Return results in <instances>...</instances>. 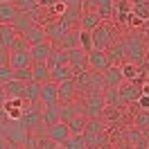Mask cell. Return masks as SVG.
Returning a JSON list of instances; mask_svg holds the SVG:
<instances>
[{"instance_id":"obj_1","label":"cell","mask_w":149,"mask_h":149,"mask_svg":"<svg viewBox=\"0 0 149 149\" xmlns=\"http://www.w3.org/2000/svg\"><path fill=\"white\" fill-rule=\"evenodd\" d=\"M124 45H127V59L129 63L138 65V68H145L147 65V43H145V36L140 32H129L124 36Z\"/></svg>"},{"instance_id":"obj_2","label":"cell","mask_w":149,"mask_h":149,"mask_svg":"<svg viewBox=\"0 0 149 149\" xmlns=\"http://www.w3.org/2000/svg\"><path fill=\"white\" fill-rule=\"evenodd\" d=\"M79 109L88 120H102V113L106 109V102H104L102 93H88L84 97H79Z\"/></svg>"},{"instance_id":"obj_3","label":"cell","mask_w":149,"mask_h":149,"mask_svg":"<svg viewBox=\"0 0 149 149\" xmlns=\"http://www.w3.org/2000/svg\"><path fill=\"white\" fill-rule=\"evenodd\" d=\"M118 36V29L113 27V25H106V23H102L97 29H93V50H102V52H106L109 50V45H111Z\"/></svg>"},{"instance_id":"obj_4","label":"cell","mask_w":149,"mask_h":149,"mask_svg":"<svg viewBox=\"0 0 149 149\" xmlns=\"http://www.w3.org/2000/svg\"><path fill=\"white\" fill-rule=\"evenodd\" d=\"M18 124H20V129H25L27 133H34L38 127H43V111L36 109V106H27L23 111V115H20Z\"/></svg>"},{"instance_id":"obj_5","label":"cell","mask_w":149,"mask_h":149,"mask_svg":"<svg viewBox=\"0 0 149 149\" xmlns=\"http://www.w3.org/2000/svg\"><path fill=\"white\" fill-rule=\"evenodd\" d=\"M106 56L111 59L113 65H124L129 59H127V45H124V38H115L109 50H106Z\"/></svg>"},{"instance_id":"obj_6","label":"cell","mask_w":149,"mask_h":149,"mask_svg":"<svg viewBox=\"0 0 149 149\" xmlns=\"http://www.w3.org/2000/svg\"><path fill=\"white\" fill-rule=\"evenodd\" d=\"M43 27H45L47 41H52V43H59V41H61V38H63L65 34L70 32V29H68V25H65V23H63V20H61V18L47 20V23H45V25H43Z\"/></svg>"},{"instance_id":"obj_7","label":"cell","mask_w":149,"mask_h":149,"mask_svg":"<svg viewBox=\"0 0 149 149\" xmlns=\"http://www.w3.org/2000/svg\"><path fill=\"white\" fill-rule=\"evenodd\" d=\"M111 65L113 63H111V59L106 56V52H102V50H91V52H88V68H91V70L106 72Z\"/></svg>"},{"instance_id":"obj_8","label":"cell","mask_w":149,"mask_h":149,"mask_svg":"<svg viewBox=\"0 0 149 149\" xmlns=\"http://www.w3.org/2000/svg\"><path fill=\"white\" fill-rule=\"evenodd\" d=\"M120 93L124 104H136L142 95V81H124L120 86Z\"/></svg>"},{"instance_id":"obj_9","label":"cell","mask_w":149,"mask_h":149,"mask_svg":"<svg viewBox=\"0 0 149 149\" xmlns=\"http://www.w3.org/2000/svg\"><path fill=\"white\" fill-rule=\"evenodd\" d=\"M70 68H72L74 72H81V70H91L88 68V52H86L84 47H72L70 50Z\"/></svg>"},{"instance_id":"obj_10","label":"cell","mask_w":149,"mask_h":149,"mask_svg":"<svg viewBox=\"0 0 149 149\" xmlns=\"http://www.w3.org/2000/svg\"><path fill=\"white\" fill-rule=\"evenodd\" d=\"M81 16H84V7H65V11L59 16V18L68 25V29H79Z\"/></svg>"},{"instance_id":"obj_11","label":"cell","mask_w":149,"mask_h":149,"mask_svg":"<svg viewBox=\"0 0 149 149\" xmlns=\"http://www.w3.org/2000/svg\"><path fill=\"white\" fill-rule=\"evenodd\" d=\"M77 100H79V93H77V86L72 79L59 84V104H74Z\"/></svg>"},{"instance_id":"obj_12","label":"cell","mask_w":149,"mask_h":149,"mask_svg":"<svg viewBox=\"0 0 149 149\" xmlns=\"http://www.w3.org/2000/svg\"><path fill=\"white\" fill-rule=\"evenodd\" d=\"M52 50H54V43L52 41H43V43H38V45H32V59H34V63H47V59L52 54Z\"/></svg>"},{"instance_id":"obj_13","label":"cell","mask_w":149,"mask_h":149,"mask_svg":"<svg viewBox=\"0 0 149 149\" xmlns=\"http://www.w3.org/2000/svg\"><path fill=\"white\" fill-rule=\"evenodd\" d=\"M41 102H43V106H54V104H59V84L47 81V84L41 86Z\"/></svg>"},{"instance_id":"obj_14","label":"cell","mask_w":149,"mask_h":149,"mask_svg":"<svg viewBox=\"0 0 149 149\" xmlns=\"http://www.w3.org/2000/svg\"><path fill=\"white\" fill-rule=\"evenodd\" d=\"M70 136H72V133H70V127H68L65 122H56V124H52V127H47V138L54 140V142H59V145H63Z\"/></svg>"},{"instance_id":"obj_15","label":"cell","mask_w":149,"mask_h":149,"mask_svg":"<svg viewBox=\"0 0 149 149\" xmlns=\"http://www.w3.org/2000/svg\"><path fill=\"white\" fill-rule=\"evenodd\" d=\"M102 25V16L97 14L95 9H84V16H81V25L79 29H84V32H93Z\"/></svg>"},{"instance_id":"obj_16","label":"cell","mask_w":149,"mask_h":149,"mask_svg":"<svg viewBox=\"0 0 149 149\" xmlns=\"http://www.w3.org/2000/svg\"><path fill=\"white\" fill-rule=\"evenodd\" d=\"M25 102H29L32 106H36V109H41L43 106V102H41V84H36V81H29L27 86H25V97H23ZM43 111V109H41Z\"/></svg>"},{"instance_id":"obj_17","label":"cell","mask_w":149,"mask_h":149,"mask_svg":"<svg viewBox=\"0 0 149 149\" xmlns=\"http://www.w3.org/2000/svg\"><path fill=\"white\" fill-rule=\"evenodd\" d=\"M16 36H18V32H16L14 25H9V23H0V45H5L7 50H11Z\"/></svg>"},{"instance_id":"obj_18","label":"cell","mask_w":149,"mask_h":149,"mask_svg":"<svg viewBox=\"0 0 149 149\" xmlns=\"http://www.w3.org/2000/svg\"><path fill=\"white\" fill-rule=\"evenodd\" d=\"M9 65L14 68V70H18V68H32V65H34L32 52H11Z\"/></svg>"},{"instance_id":"obj_19","label":"cell","mask_w":149,"mask_h":149,"mask_svg":"<svg viewBox=\"0 0 149 149\" xmlns=\"http://www.w3.org/2000/svg\"><path fill=\"white\" fill-rule=\"evenodd\" d=\"M36 25H38V23L32 18V16H29L27 11H20L18 18L14 20V27H16V32H18V34H23V36H25V34H27L32 27H36Z\"/></svg>"},{"instance_id":"obj_20","label":"cell","mask_w":149,"mask_h":149,"mask_svg":"<svg viewBox=\"0 0 149 149\" xmlns=\"http://www.w3.org/2000/svg\"><path fill=\"white\" fill-rule=\"evenodd\" d=\"M104 79H106V86H111V88H120V86L124 84L122 65H111V68L104 72Z\"/></svg>"},{"instance_id":"obj_21","label":"cell","mask_w":149,"mask_h":149,"mask_svg":"<svg viewBox=\"0 0 149 149\" xmlns=\"http://www.w3.org/2000/svg\"><path fill=\"white\" fill-rule=\"evenodd\" d=\"M104 91H106V79H104V72L91 70V72H88V93H104Z\"/></svg>"},{"instance_id":"obj_22","label":"cell","mask_w":149,"mask_h":149,"mask_svg":"<svg viewBox=\"0 0 149 149\" xmlns=\"http://www.w3.org/2000/svg\"><path fill=\"white\" fill-rule=\"evenodd\" d=\"M25 81H18V79H11L5 84V93H7V100H23L25 97Z\"/></svg>"},{"instance_id":"obj_23","label":"cell","mask_w":149,"mask_h":149,"mask_svg":"<svg viewBox=\"0 0 149 149\" xmlns=\"http://www.w3.org/2000/svg\"><path fill=\"white\" fill-rule=\"evenodd\" d=\"M47 65H50V70H52V68H56V65H70V52L54 45L52 54H50V59H47Z\"/></svg>"},{"instance_id":"obj_24","label":"cell","mask_w":149,"mask_h":149,"mask_svg":"<svg viewBox=\"0 0 149 149\" xmlns=\"http://www.w3.org/2000/svg\"><path fill=\"white\" fill-rule=\"evenodd\" d=\"M127 138L131 140L133 149H149V140L145 138L142 129H138V127H129V131H127Z\"/></svg>"},{"instance_id":"obj_25","label":"cell","mask_w":149,"mask_h":149,"mask_svg":"<svg viewBox=\"0 0 149 149\" xmlns=\"http://www.w3.org/2000/svg\"><path fill=\"white\" fill-rule=\"evenodd\" d=\"M18 7L14 2H0V23H9L14 25V20L18 18Z\"/></svg>"},{"instance_id":"obj_26","label":"cell","mask_w":149,"mask_h":149,"mask_svg":"<svg viewBox=\"0 0 149 149\" xmlns=\"http://www.w3.org/2000/svg\"><path fill=\"white\" fill-rule=\"evenodd\" d=\"M32 72H34V81L36 84H47V81H52V70H50V65L47 63H34L32 65Z\"/></svg>"},{"instance_id":"obj_27","label":"cell","mask_w":149,"mask_h":149,"mask_svg":"<svg viewBox=\"0 0 149 149\" xmlns=\"http://www.w3.org/2000/svg\"><path fill=\"white\" fill-rule=\"evenodd\" d=\"M56 122H61V104L43 106V127H52Z\"/></svg>"},{"instance_id":"obj_28","label":"cell","mask_w":149,"mask_h":149,"mask_svg":"<svg viewBox=\"0 0 149 149\" xmlns=\"http://www.w3.org/2000/svg\"><path fill=\"white\" fill-rule=\"evenodd\" d=\"M74 79V70L70 65H56L52 68V81L54 84H63V81H70Z\"/></svg>"},{"instance_id":"obj_29","label":"cell","mask_w":149,"mask_h":149,"mask_svg":"<svg viewBox=\"0 0 149 149\" xmlns=\"http://www.w3.org/2000/svg\"><path fill=\"white\" fill-rule=\"evenodd\" d=\"M79 32H81V29H70V32H68L59 43H54V45L61 47V50H68V52H70L72 47H79Z\"/></svg>"},{"instance_id":"obj_30","label":"cell","mask_w":149,"mask_h":149,"mask_svg":"<svg viewBox=\"0 0 149 149\" xmlns=\"http://www.w3.org/2000/svg\"><path fill=\"white\" fill-rule=\"evenodd\" d=\"M102 95H104L106 106H118V109H122V106H124V100H122L120 88H111V86H106V91H104Z\"/></svg>"},{"instance_id":"obj_31","label":"cell","mask_w":149,"mask_h":149,"mask_svg":"<svg viewBox=\"0 0 149 149\" xmlns=\"http://www.w3.org/2000/svg\"><path fill=\"white\" fill-rule=\"evenodd\" d=\"M25 38L29 41V45H38V43H43V41H47V34H45V27L43 25H36V27H32L25 34Z\"/></svg>"},{"instance_id":"obj_32","label":"cell","mask_w":149,"mask_h":149,"mask_svg":"<svg viewBox=\"0 0 149 149\" xmlns=\"http://www.w3.org/2000/svg\"><path fill=\"white\" fill-rule=\"evenodd\" d=\"M86 124H88V118H86L84 113H77L72 120L68 122V127H70V133H72V136H79V133H84Z\"/></svg>"},{"instance_id":"obj_33","label":"cell","mask_w":149,"mask_h":149,"mask_svg":"<svg viewBox=\"0 0 149 149\" xmlns=\"http://www.w3.org/2000/svg\"><path fill=\"white\" fill-rule=\"evenodd\" d=\"M77 113H81V109H79V104H77V102H74V104H61V122L68 124Z\"/></svg>"},{"instance_id":"obj_34","label":"cell","mask_w":149,"mask_h":149,"mask_svg":"<svg viewBox=\"0 0 149 149\" xmlns=\"http://www.w3.org/2000/svg\"><path fill=\"white\" fill-rule=\"evenodd\" d=\"M63 147L65 149H88V147H86L84 133H79V136H70V138L63 142Z\"/></svg>"},{"instance_id":"obj_35","label":"cell","mask_w":149,"mask_h":149,"mask_svg":"<svg viewBox=\"0 0 149 149\" xmlns=\"http://www.w3.org/2000/svg\"><path fill=\"white\" fill-rule=\"evenodd\" d=\"M29 50H32L29 41H27L25 36H23V34H18V36H16V41H14V45H11V50H9V52H29Z\"/></svg>"},{"instance_id":"obj_36","label":"cell","mask_w":149,"mask_h":149,"mask_svg":"<svg viewBox=\"0 0 149 149\" xmlns=\"http://www.w3.org/2000/svg\"><path fill=\"white\" fill-rule=\"evenodd\" d=\"M102 120H111V122H120L122 120V111L118 106H106L102 113Z\"/></svg>"},{"instance_id":"obj_37","label":"cell","mask_w":149,"mask_h":149,"mask_svg":"<svg viewBox=\"0 0 149 149\" xmlns=\"http://www.w3.org/2000/svg\"><path fill=\"white\" fill-rule=\"evenodd\" d=\"M14 79H18V81H34V72H32V68H18V70H14Z\"/></svg>"},{"instance_id":"obj_38","label":"cell","mask_w":149,"mask_h":149,"mask_svg":"<svg viewBox=\"0 0 149 149\" xmlns=\"http://www.w3.org/2000/svg\"><path fill=\"white\" fill-rule=\"evenodd\" d=\"M97 14L102 16V20H109V18H113V14H115V2H104L102 7L97 9Z\"/></svg>"},{"instance_id":"obj_39","label":"cell","mask_w":149,"mask_h":149,"mask_svg":"<svg viewBox=\"0 0 149 149\" xmlns=\"http://www.w3.org/2000/svg\"><path fill=\"white\" fill-rule=\"evenodd\" d=\"M79 45L84 47L86 52H91L93 50V32H79Z\"/></svg>"},{"instance_id":"obj_40","label":"cell","mask_w":149,"mask_h":149,"mask_svg":"<svg viewBox=\"0 0 149 149\" xmlns=\"http://www.w3.org/2000/svg\"><path fill=\"white\" fill-rule=\"evenodd\" d=\"M14 79V68L11 65H2L0 68V86H5L7 81H11Z\"/></svg>"},{"instance_id":"obj_41","label":"cell","mask_w":149,"mask_h":149,"mask_svg":"<svg viewBox=\"0 0 149 149\" xmlns=\"http://www.w3.org/2000/svg\"><path fill=\"white\" fill-rule=\"evenodd\" d=\"M14 5L18 7V11H29L34 7H38V0H16Z\"/></svg>"},{"instance_id":"obj_42","label":"cell","mask_w":149,"mask_h":149,"mask_svg":"<svg viewBox=\"0 0 149 149\" xmlns=\"http://www.w3.org/2000/svg\"><path fill=\"white\" fill-rule=\"evenodd\" d=\"M104 2H111V0H84V9H100Z\"/></svg>"},{"instance_id":"obj_43","label":"cell","mask_w":149,"mask_h":149,"mask_svg":"<svg viewBox=\"0 0 149 149\" xmlns=\"http://www.w3.org/2000/svg\"><path fill=\"white\" fill-rule=\"evenodd\" d=\"M9 56H11V52L5 45H0V68L2 65H9Z\"/></svg>"},{"instance_id":"obj_44","label":"cell","mask_w":149,"mask_h":149,"mask_svg":"<svg viewBox=\"0 0 149 149\" xmlns=\"http://www.w3.org/2000/svg\"><path fill=\"white\" fill-rule=\"evenodd\" d=\"M136 104H138L140 111H149V95H140V100Z\"/></svg>"},{"instance_id":"obj_45","label":"cell","mask_w":149,"mask_h":149,"mask_svg":"<svg viewBox=\"0 0 149 149\" xmlns=\"http://www.w3.org/2000/svg\"><path fill=\"white\" fill-rule=\"evenodd\" d=\"M65 7H84V0H61Z\"/></svg>"},{"instance_id":"obj_46","label":"cell","mask_w":149,"mask_h":149,"mask_svg":"<svg viewBox=\"0 0 149 149\" xmlns=\"http://www.w3.org/2000/svg\"><path fill=\"white\" fill-rule=\"evenodd\" d=\"M7 104V93H5V86H0V106Z\"/></svg>"},{"instance_id":"obj_47","label":"cell","mask_w":149,"mask_h":149,"mask_svg":"<svg viewBox=\"0 0 149 149\" xmlns=\"http://www.w3.org/2000/svg\"><path fill=\"white\" fill-rule=\"evenodd\" d=\"M9 147V140H5V136H0V149H7Z\"/></svg>"},{"instance_id":"obj_48","label":"cell","mask_w":149,"mask_h":149,"mask_svg":"<svg viewBox=\"0 0 149 149\" xmlns=\"http://www.w3.org/2000/svg\"><path fill=\"white\" fill-rule=\"evenodd\" d=\"M142 95H149V84H142Z\"/></svg>"},{"instance_id":"obj_49","label":"cell","mask_w":149,"mask_h":149,"mask_svg":"<svg viewBox=\"0 0 149 149\" xmlns=\"http://www.w3.org/2000/svg\"><path fill=\"white\" fill-rule=\"evenodd\" d=\"M142 133H145V138L149 140V127H147V129H142Z\"/></svg>"},{"instance_id":"obj_50","label":"cell","mask_w":149,"mask_h":149,"mask_svg":"<svg viewBox=\"0 0 149 149\" xmlns=\"http://www.w3.org/2000/svg\"><path fill=\"white\" fill-rule=\"evenodd\" d=\"M52 149H65V147H63V145H59V142H56V145H54Z\"/></svg>"},{"instance_id":"obj_51","label":"cell","mask_w":149,"mask_h":149,"mask_svg":"<svg viewBox=\"0 0 149 149\" xmlns=\"http://www.w3.org/2000/svg\"><path fill=\"white\" fill-rule=\"evenodd\" d=\"M0 2H16V0H0Z\"/></svg>"},{"instance_id":"obj_52","label":"cell","mask_w":149,"mask_h":149,"mask_svg":"<svg viewBox=\"0 0 149 149\" xmlns=\"http://www.w3.org/2000/svg\"><path fill=\"white\" fill-rule=\"evenodd\" d=\"M7 149H16V145H9V147H7Z\"/></svg>"}]
</instances>
